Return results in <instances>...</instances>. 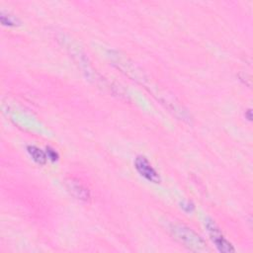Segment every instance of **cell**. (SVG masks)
<instances>
[{
  "mask_svg": "<svg viewBox=\"0 0 253 253\" xmlns=\"http://www.w3.org/2000/svg\"><path fill=\"white\" fill-rule=\"evenodd\" d=\"M170 230L181 243L193 251H208L206 241L192 228L181 223H173L170 225Z\"/></svg>",
  "mask_w": 253,
  "mask_h": 253,
  "instance_id": "1",
  "label": "cell"
},
{
  "mask_svg": "<svg viewBox=\"0 0 253 253\" xmlns=\"http://www.w3.org/2000/svg\"><path fill=\"white\" fill-rule=\"evenodd\" d=\"M205 226L209 232V235L217 248L218 251L224 252V253H229V252H234L235 249L233 245L223 236L221 233L220 229L218 226L215 224V222L211 218H206L205 219Z\"/></svg>",
  "mask_w": 253,
  "mask_h": 253,
  "instance_id": "2",
  "label": "cell"
},
{
  "mask_svg": "<svg viewBox=\"0 0 253 253\" xmlns=\"http://www.w3.org/2000/svg\"><path fill=\"white\" fill-rule=\"evenodd\" d=\"M134 167L140 176L145 180L152 183H159L161 181L158 172L153 168L145 156L137 155L134 159Z\"/></svg>",
  "mask_w": 253,
  "mask_h": 253,
  "instance_id": "3",
  "label": "cell"
},
{
  "mask_svg": "<svg viewBox=\"0 0 253 253\" xmlns=\"http://www.w3.org/2000/svg\"><path fill=\"white\" fill-rule=\"evenodd\" d=\"M65 187L67 191L77 200L88 202L90 200V191L89 189L78 179L70 177L65 180Z\"/></svg>",
  "mask_w": 253,
  "mask_h": 253,
  "instance_id": "4",
  "label": "cell"
},
{
  "mask_svg": "<svg viewBox=\"0 0 253 253\" xmlns=\"http://www.w3.org/2000/svg\"><path fill=\"white\" fill-rule=\"evenodd\" d=\"M27 150H28V153L30 154V156L32 157V159L35 162H37L38 164L43 165L46 162V159H47L46 153H44L38 146H36V145H28Z\"/></svg>",
  "mask_w": 253,
  "mask_h": 253,
  "instance_id": "5",
  "label": "cell"
},
{
  "mask_svg": "<svg viewBox=\"0 0 253 253\" xmlns=\"http://www.w3.org/2000/svg\"><path fill=\"white\" fill-rule=\"evenodd\" d=\"M45 153H46L47 158L50 159L51 161H55V160L58 159V154H57V152H56L54 149L50 148L49 146L46 147V152H45Z\"/></svg>",
  "mask_w": 253,
  "mask_h": 253,
  "instance_id": "6",
  "label": "cell"
},
{
  "mask_svg": "<svg viewBox=\"0 0 253 253\" xmlns=\"http://www.w3.org/2000/svg\"><path fill=\"white\" fill-rule=\"evenodd\" d=\"M182 208H183L184 210H186L187 211H191L194 209V206H193V204H192V203H190V202H186V203L182 204Z\"/></svg>",
  "mask_w": 253,
  "mask_h": 253,
  "instance_id": "7",
  "label": "cell"
}]
</instances>
